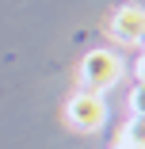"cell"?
I'll return each mask as SVG.
<instances>
[{"instance_id": "4", "label": "cell", "mask_w": 145, "mask_h": 149, "mask_svg": "<svg viewBox=\"0 0 145 149\" xmlns=\"http://www.w3.org/2000/svg\"><path fill=\"white\" fill-rule=\"evenodd\" d=\"M111 149H141V118H137V115L122 126V134L111 141Z\"/></svg>"}, {"instance_id": "3", "label": "cell", "mask_w": 145, "mask_h": 149, "mask_svg": "<svg viewBox=\"0 0 145 149\" xmlns=\"http://www.w3.org/2000/svg\"><path fill=\"white\" fill-rule=\"evenodd\" d=\"M145 35V12L137 4H122L119 12L111 15V38L122 46H137Z\"/></svg>"}, {"instance_id": "1", "label": "cell", "mask_w": 145, "mask_h": 149, "mask_svg": "<svg viewBox=\"0 0 145 149\" xmlns=\"http://www.w3.org/2000/svg\"><path fill=\"white\" fill-rule=\"evenodd\" d=\"M122 80V57L111 54V50H92L84 54L80 61V88L84 92H111L114 84Z\"/></svg>"}, {"instance_id": "2", "label": "cell", "mask_w": 145, "mask_h": 149, "mask_svg": "<svg viewBox=\"0 0 145 149\" xmlns=\"http://www.w3.org/2000/svg\"><path fill=\"white\" fill-rule=\"evenodd\" d=\"M65 123L76 130V134H96V130H103V123H107V103H103V96L99 92H73L69 96V103H65Z\"/></svg>"}]
</instances>
